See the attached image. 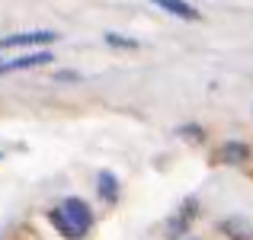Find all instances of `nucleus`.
Returning <instances> with one entry per match:
<instances>
[{"label": "nucleus", "mask_w": 253, "mask_h": 240, "mask_svg": "<svg viewBox=\"0 0 253 240\" xmlns=\"http://www.w3.org/2000/svg\"><path fill=\"white\" fill-rule=\"evenodd\" d=\"M48 221L64 240H84L93 228V211L84 199H64L58 208L48 211Z\"/></svg>", "instance_id": "nucleus-1"}, {"label": "nucleus", "mask_w": 253, "mask_h": 240, "mask_svg": "<svg viewBox=\"0 0 253 240\" xmlns=\"http://www.w3.org/2000/svg\"><path fill=\"white\" fill-rule=\"evenodd\" d=\"M55 32H16V36L0 39V48H23V45H51Z\"/></svg>", "instance_id": "nucleus-2"}, {"label": "nucleus", "mask_w": 253, "mask_h": 240, "mask_svg": "<svg viewBox=\"0 0 253 240\" xmlns=\"http://www.w3.org/2000/svg\"><path fill=\"white\" fill-rule=\"evenodd\" d=\"M39 64H51V55L48 51H36V55H19L13 61H3L0 64V74H13V71H29V68H39Z\"/></svg>", "instance_id": "nucleus-3"}, {"label": "nucleus", "mask_w": 253, "mask_h": 240, "mask_svg": "<svg viewBox=\"0 0 253 240\" xmlns=\"http://www.w3.org/2000/svg\"><path fill=\"white\" fill-rule=\"evenodd\" d=\"M196 211H199V202H196V199H186V202L179 205V211L170 218V234H173V237L186 234V228H189L192 218H196Z\"/></svg>", "instance_id": "nucleus-4"}, {"label": "nucleus", "mask_w": 253, "mask_h": 240, "mask_svg": "<svg viewBox=\"0 0 253 240\" xmlns=\"http://www.w3.org/2000/svg\"><path fill=\"white\" fill-rule=\"evenodd\" d=\"M154 3L161 6L164 13H173V16H179V19H189V23L199 19V10L192 3H186V0H154Z\"/></svg>", "instance_id": "nucleus-5"}, {"label": "nucleus", "mask_w": 253, "mask_h": 240, "mask_svg": "<svg viewBox=\"0 0 253 240\" xmlns=\"http://www.w3.org/2000/svg\"><path fill=\"white\" fill-rule=\"evenodd\" d=\"M221 231L231 240H253V224H247L244 218H228V221H221Z\"/></svg>", "instance_id": "nucleus-6"}, {"label": "nucleus", "mask_w": 253, "mask_h": 240, "mask_svg": "<svg viewBox=\"0 0 253 240\" xmlns=\"http://www.w3.org/2000/svg\"><path fill=\"white\" fill-rule=\"evenodd\" d=\"M96 189H99V199H103V202H116L119 199V183H116L112 173H99L96 176Z\"/></svg>", "instance_id": "nucleus-7"}, {"label": "nucleus", "mask_w": 253, "mask_h": 240, "mask_svg": "<svg viewBox=\"0 0 253 240\" xmlns=\"http://www.w3.org/2000/svg\"><path fill=\"white\" fill-rule=\"evenodd\" d=\"M221 157L228 160V163H244V160L250 157V148H247V144H241V141H228V144H224V151H221Z\"/></svg>", "instance_id": "nucleus-8"}, {"label": "nucleus", "mask_w": 253, "mask_h": 240, "mask_svg": "<svg viewBox=\"0 0 253 240\" xmlns=\"http://www.w3.org/2000/svg\"><path fill=\"white\" fill-rule=\"evenodd\" d=\"M106 45H112V48H138L135 39H125L119 32H106Z\"/></svg>", "instance_id": "nucleus-9"}, {"label": "nucleus", "mask_w": 253, "mask_h": 240, "mask_svg": "<svg viewBox=\"0 0 253 240\" xmlns=\"http://www.w3.org/2000/svg\"><path fill=\"white\" fill-rule=\"evenodd\" d=\"M0 157H3V154H0Z\"/></svg>", "instance_id": "nucleus-10"}]
</instances>
